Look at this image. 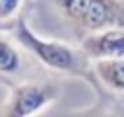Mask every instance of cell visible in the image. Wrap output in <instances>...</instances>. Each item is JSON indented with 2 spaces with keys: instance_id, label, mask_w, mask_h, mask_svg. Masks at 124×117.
I'll return each instance as SVG.
<instances>
[{
  "instance_id": "52a82bcc",
  "label": "cell",
  "mask_w": 124,
  "mask_h": 117,
  "mask_svg": "<svg viewBox=\"0 0 124 117\" xmlns=\"http://www.w3.org/2000/svg\"><path fill=\"white\" fill-rule=\"evenodd\" d=\"M58 117H124V109L112 101L101 99L95 105L87 109H78V111H66L60 113Z\"/></svg>"
},
{
  "instance_id": "6da1fadb",
  "label": "cell",
  "mask_w": 124,
  "mask_h": 117,
  "mask_svg": "<svg viewBox=\"0 0 124 117\" xmlns=\"http://www.w3.org/2000/svg\"><path fill=\"white\" fill-rule=\"evenodd\" d=\"M12 37L27 51V55H31L43 66L54 72L85 78L95 90H99L97 78L93 74V64L87 58V55L81 51V47L76 49L60 39H45L37 35V31L29 25L25 14H21L12 25Z\"/></svg>"
},
{
  "instance_id": "8992f818",
  "label": "cell",
  "mask_w": 124,
  "mask_h": 117,
  "mask_svg": "<svg viewBox=\"0 0 124 117\" xmlns=\"http://www.w3.org/2000/svg\"><path fill=\"white\" fill-rule=\"evenodd\" d=\"M25 49L12 37L0 33V76L16 78L27 68Z\"/></svg>"
},
{
  "instance_id": "ba28073f",
  "label": "cell",
  "mask_w": 124,
  "mask_h": 117,
  "mask_svg": "<svg viewBox=\"0 0 124 117\" xmlns=\"http://www.w3.org/2000/svg\"><path fill=\"white\" fill-rule=\"evenodd\" d=\"M25 0H0V23H16V20L23 14Z\"/></svg>"
},
{
  "instance_id": "5b68a950",
  "label": "cell",
  "mask_w": 124,
  "mask_h": 117,
  "mask_svg": "<svg viewBox=\"0 0 124 117\" xmlns=\"http://www.w3.org/2000/svg\"><path fill=\"white\" fill-rule=\"evenodd\" d=\"M91 64L99 90L107 88L112 94L124 96V58H99L91 60Z\"/></svg>"
},
{
  "instance_id": "3957f363",
  "label": "cell",
  "mask_w": 124,
  "mask_h": 117,
  "mask_svg": "<svg viewBox=\"0 0 124 117\" xmlns=\"http://www.w3.org/2000/svg\"><path fill=\"white\" fill-rule=\"evenodd\" d=\"M60 92V84L50 80L14 82L8 99L0 107V117H33L54 103Z\"/></svg>"
},
{
  "instance_id": "277c9868",
  "label": "cell",
  "mask_w": 124,
  "mask_h": 117,
  "mask_svg": "<svg viewBox=\"0 0 124 117\" xmlns=\"http://www.w3.org/2000/svg\"><path fill=\"white\" fill-rule=\"evenodd\" d=\"M79 47L89 60L124 58V27H108L89 33L79 41Z\"/></svg>"
},
{
  "instance_id": "7a4b0ae2",
  "label": "cell",
  "mask_w": 124,
  "mask_h": 117,
  "mask_svg": "<svg viewBox=\"0 0 124 117\" xmlns=\"http://www.w3.org/2000/svg\"><path fill=\"white\" fill-rule=\"evenodd\" d=\"M41 8L81 41L108 27H124V0H37Z\"/></svg>"
}]
</instances>
